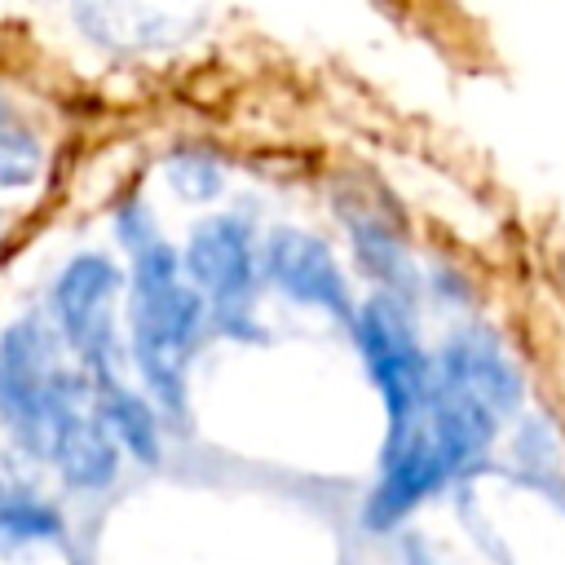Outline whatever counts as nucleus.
<instances>
[{
  "mask_svg": "<svg viewBox=\"0 0 565 565\" xmlns=\"http://www.w3.org/2000/svg\"><path fill=\"white\" fill-rule=\"evenodd\" d=\"M62 530L57 512L35 499V494H22L13 486H0V539L4 543H31V539H53Z\"/></svg>",
  "mask_w": 565,
  "mask_h": 565,
  "instance_id": "nucleus-11",
  "label": "nucleus"
},
{
  "mask_svg": "<svg viewBox=\"0 0 565 565\" xmlns=\"http://www.w3.org/2000/svg\"><path fill=\"white\" fill-rule=\"evenodd\" d=\"M349 331H353V344L362 353L371 384L380 388L388 428H402L406 419L419 415L428 384H433V353H424L406 300L388 291L371 296L366 305H358Z\"/></svg>",
  "mask_w": 565,
  "mask_h": 565,
  "instance_id": "nucleus-5",
  "label": "nucleus"
},
{
  "mask_svg": "<svg viewBox=\"0 0 565 565\" xmlns=\"http://www.w3.org/2000/svg\"><path fill=\"white\" fill-rule=\"evenodd\" d=\"M265 243H256V225L238 212H216L194 225L185 243V274L203 291L212 331L230 340H265L256 322V291L265 282Z\"/></svg>",
  "mask_w": 565,
  "mask_h": 565,
  "instance_id": "nucleus-4",
  "label": "nucleus"
},
{
  "mask_svg": "<svg viewBox=\"0 0 565 565\" xmlns=\"http://www.w3.org/2000/svg\"><path fill=\"white\" fill-rule=\"evenodd\" d=\"M344 225H349L358 265H362L388 296H402V300H406V296L415 291V269H411V256H406L402 238H397L375 212H344Z\"/></svg>",
  "mask_w": 565,
  "mask_h": 565,
  "instance_id": "nucleus-8",
  "label": "nucleus"
},
{
  "mask_svg": "<svg viewBox=\"0 0 565 565\" xmlns=\"http://www.w3.org/2000/svg\"><path fill=\"white\" fill-rule=\"evenodd\" d=\"M260 256H265V282L274 291H282L287 300H296L305 309H322L335 322L353 327L358 305L349 296L344 269L335 265L331 247L318 234L296 230V225H278V230H269Z\"/></svg>",
  "mask_w": 565,
  "mask_h": 565,
  "instance_id": "nucleus-6",
  "label": "nucleus"
},
{
  "mask_svg": "<svg viewBox=\"0 0 565 565\" xmlns=\"http://www.w3.org/2000/svg\"><path fill=\"white\" fill-rule=\"evenodd\" d=\"M44 177V141L35 124L0 93V190H31Z\"/></svg>",
  "mask_w": 565,
  "mask_h": 565,
  "instance_id": "nucleus-9",
  "label": "nucleus"
},
{
  "mask_svg": "<svg viewBox=\"0 0 565 565\" xmlns=\"http://www.w3.org/2000/svg\"><path fill=\"white\" fill-rule=\"evenodd\" d=\"M102 411H106V419H110V428L128 455H137L141 463L159 459V415H154L150 397H141L132 384H119V388L102 393Z\"/></svg>",
  "mask_w": 565,
  "mask_h": 565,
  "instance_id": "nucleus-10",
  "label": "nucleus"
},
{
  "mask_svg": "<svg viewBox=\"0 0 565 565\" xmlns=\"http://www.w3.org/2000/svg\"><path fill=\"white\" fill-rule=\"evenodd\" d=\"M124 296V269L106 252H79L71 256L49 291L53 327L62 344L75 353V362L88 371L97 393L128 384L124 380V340H119V318L115 305Z\"/></svg>",
  "mask_w": 565,
  "mask_h": 565,
  "instance_id": "nucleus-3",
  "label": "nucleus"
},
{
  "mask_svg": "<svg viewBox=\"0 0 565 565\" xmlns=\"http://www.w3.org/2000/svg\"><path fill=\"white\" fill-rule=\"evenodd\" d=\"M84 35L110 53H146L177 35V26L150 0H71Z\"/></svg>",
  "mask_w": 565,
  "mask_h": 565,
  "instance_id": "nucleus-7",
  "label": "nucleus"
},
{
  "mask_svg": "<svg viewBox=\"0 0 565 565\" xmlns=\"http://www.w3.org/2000/svg\"><path fill=\"white\" fill-rule=\"evenodd\" d=\"M115 234L132 256L128 278V353L146 384V397L168 415L185 419L190 411V366L212 327L203 291L185 274V256L159 234L141 199L119 203Z\"/></svg>",
  "mask_w": 565,
  "mask_h": 565,
  "instance_id": "nucleus-2",
  "label": "nucleus"
},
{
  "mask_svg": "<svg viewBox=\"0 0 565 565\" xmlns=\"http://www.w3.org/2000/svg\"><path fill=\"white\" fill-rule=\"evenodd\" d=\"M163 177H168L172 194H181L185 203H212L225 185L221 163L207 150H172L163 163Z\"/></svg>",
  "mask_w": 565,
  "mask_h": 565,
  "instance_id": "nucleus-12",
  "label": "nucleus"
},
{
  "mask_svg": "<svg viewBox=\"0 0 565 565\" xmlns=\"http://www.w3.org/2000/svg\"><path fill=\"white\" fill-rule=\"evenodd\" d=\"M0 424L71 490H106L119 477V437L88 371L62 362L53 322L26 313L0 331Z\"/></svg>",
  "mask_w": 565,
  "mask_h": 565,
  "instance_id": "nucleus-1",
  "label": "nucleus"
}]
</instances>
